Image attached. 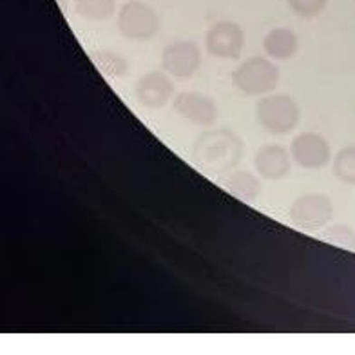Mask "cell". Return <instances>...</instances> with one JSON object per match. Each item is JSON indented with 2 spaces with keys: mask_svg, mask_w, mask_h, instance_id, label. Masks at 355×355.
Instances as JSON below:
<instances>
[{
  "mask_svg": "<svg viewBox=\"0 0 355 355\" xmlns=\"http://www.w3.org/2000/svg\"><path fill=\"white\" fill-rule=\"evenodd\" d=\"M290 155L300 167L318 171L330 162L332 149L330 144L318 132H301L292 140Z\"/></svg>",
  "mask_w": 355,
  "mask_h": 355,
  "instance_id": "9",
  "label": "cell"
},
{
  "mask_svg": "<svg viewBox=\"0 0 355 355\" xmlns=\"http://www.w3.org/2000/svg\"><path fill=\"white\" fill-rule=\"evenodd\" d=\"M173 107L183 120L200 127H212L220 114L214 98L198 91L178 93L173 98Z\"/></svg>",
  "mask_w": 355,
  "mask_h": 355,
  "instance_id": "8",
  "label": "cell"
},
{
  "mask_svg": "<svg viewBox=\"0 0 355 355\" xmlns=\"http://www.w3.org/2000/svg\"><path fill=\"white\" fill-rule=\"evenodd\" d=\"M75 11L82 19L100 22L116 13V0H75Z\"/></svg>",
  "mask_w": 355,
  "mask_h": 355,
  "instance_id": "14",
  "label": "cell"
},
{
  "mask_svg": "<svg viewBox=\"0 0 355 355\" xmlns=\"http://www.w3.org/2000/svg\"><path fill=\"white\" fill-rule=\"evenodd\" d=\"M94 66L107 78H122L129 73V64L123 56L112 51H98L93 56Z\"/></svg>",
  "mask_w": 355,
  "mask_h": 355,
  "instance_id": "15",
  "label": "cell"
},
{
  "mask_svg": "<svg viewBox=\"0 0 355 355\" xmlns=\"http://www.w3.org/2000/svg\"><path fill=\"white\" fill-rule=\"evenodd\" d=\"M200 67L201 51L191 40H176L162 53V69L174 78H191Z\"/></svg>",
  "mask_w": 355,
  "mask_h": 355,
  "instance_id": "7",
  "label": "cell"
},
{
  "mask_svg": "<svg viewBox=\"0 0 355 355\" xmlns=\"http://www.w3.org/2000/svg\"><path fill=\"white\" fill-rule=\"evenodd\" d=\"M116 26L122 37L144 42L158 35L162 24L155 8H150L141 0H127L118 11Z\"/></svg>",
  "mask_w": 355,
  "mask_h": 355,
  "instance_id": "4",
  "label": "cell"
},
{
  "mask_svg": "<svg viewBox=\"0 0 355 355\" xmlns=\"http://www.w3.org/2000/svg\"><path fill=\"white\" fill-rule=\"evenodd\" d=\"M209 55L220 60H236L245 49V33L241 26L230 20L216 22L205 37Z\"/></svg>",
  "mask_w": 355,
  "mask_h": 355,
  "instance_id": "6",
  "label": "cell"
},
{
  "mask_svg": "<svg viewBox=\"0 0 355 355\" xmlns=\"http://www.w3.org/2000/svg\"><path fill=\"white\" fill-rule=\"evenodd\" d=\"M243 141L229 129H211L192 145V162L207 174H229L243 158Z\"/></svg>",
  "mask_w": 355,
  "mask_h": 355,
  "instance_id": "1",
  "label": "cell"
},
{
  "mask_svg": "<svg viewBox=\"0 0 355 355\" xmlns=\"http://www.w3.org/2000/svg\"><path fill=\"white\" fill-rule=\"evenodd\" d=\"M279 84V67L265 56H252L232 71V85L248 96L272 93Z\"/></svg>",
  "mask_w": 355,
  "mask_h": 355,
  "instance_id": "2",
  "label": "cell"
},
{
  "mask_svg": "<svg viewBox=\"0 0 355 355\" xmlns=\"http://www.w3.org/2000/svg\"><path fill=\"white\" fill-rule=\"evenodd\" d=\"M263 47L266 56H270L272 60H290L297 53L300 40L292 29L276 28L266 33Z\"/></svg>",
  "mask_w": 355,
  "mask_h": 355,
  "instance_id": "12",
  "label": "cell"
},
{
  "mask_svg": "<svg viewBox=\"0 0 355 355\" xmlns=\"http://www.w3.org/2000/svg\"><path fill=\"white\" fill-rule=\"evenodd\" d=\"M176 85L171 80V75L165 71H150L145 73L136 82V100L147 109H162L176 96Z\"/></svg>",
  "mask_w": 355,
  "mask_h": 355,
  "instance_id": "10",
  "label": "cell"
},
{
  "mask_svg": "<svg viewBox=\"0 0 355 355\" xmlns=\"http://www.w3.org/2000/svg\"><path fill=\"white\" fill-rule=\"evenodd\" d=\"M254 167L265 180H283L292 171V155L281 145L266 144L257 149Z\"/></svg>",
  "mask_w": 355,
  "mask_h": 355,
  "instance_id": "11",
  "label": "cell"
},
{
  "mask_svg": "<svg viewBox=\"0 0 355 355\" xmlns=\"http://www.w3.org/2000/svg\"><path fill=\"white\" fill-rule=\"evenodd\" d=\"M290 221L303 230H319L334 218L332 200L324 194H304L290 207Z\"/></svg>",
  "mask_w": 355,
  "mask_h": 355,
  "instance_id": "5",
  "label": "cell"
},
{
  "mask_svg": "<svg viewBox=\"0 0 355 355\" xmlns=\"http://www.w3.org/2000/svg\"><path fill=\"white\" fill-rule=\"evenodd\" d=\"M223 187L236 196L238 200H243L247 203H252L261 194V182L254 174L247 171H232L225 178Z\"/></svg>",
  "mask_w": 355,
  "mask_h": 355,
  "instance_id": "13",
  "label": "cell"
},
{
  "mask_svg": "<svg viewBox=\"0 0 355 355\" xmlns=\"http://www.w3.org/2000/svg\"><path fill=\"white\" fill-rule=\"evenodd\" d=\"M259 125L270 135H288L300 123L301 111L288 94H266L256 105Z\"/></svg>",
  "mask_w": 355,
  "mask_h": 355,
  "instance_id": "3",
  "label": "cell"
},
{
  "mask_svg": "<svg viewBox=\"0 0 355 355\" xmlns=\"http://www.w3.org/2000/svg\"><path fill=\"white\" fill-rule=\"evenodd\" d=\"M334 174L346 185H355V145L341 149L334 158Z\"/></svg>",
  "mask_w": 355,
  "mask_h": 355,
  "instance_id": "16",
  "label": "cell"
},
{
  "mask_svg": "<svg viewBox=\"0 0 355 355\" xmlns=\"http://www.w3.org/2000/svg\"><path fill=\"white\" fill-rule=\"evenodd\" d=\"M286 4L292 10V13L301 17V19H313V17L322 13L328 0H286Z\"/></svg>",
  "mask_w": 355,
  "mask_h": 355,
  "instance_id": "17",
  "label": "cell"
}]
</instances>
